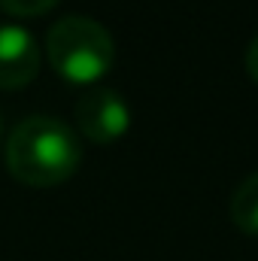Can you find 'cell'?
<instances>
[{
	"instance_id": "obj_1",
	"label": "cell",
	"mask_w": 258,
	"mask_h": 261,
	"mask_svg": "<svg viewBox=\"0 0 258 261\" xmlns=\"http://www.w3.org/2000/svg\"><path fill=\"white\" fill-rule=\"evenodd\" d=\"M82 161L73 128L52 116H31L6 137V167L21 186L52 189L67 182Z\"/></svg>"
},
{
	"instance_id": "obj_2",
	"label": "cell",
	"mask_w": 258,
	"mask_h": 261,
	"mask_svg": "<svg viewBox=\"0 0 258 261\" xmlns=\"http://www.w3.org/2000/svg\"><path fill=\"white\" fill-rule=\"evenodd\" d=\"M46 58L61 79L73 85H91L110 73L116 61V43L100 21L64 15L46 34Z\"/></svg>"
},
{
	"instance_id": "obj_3",
	"label": "cell",
	"mask_w": 258,
	"mask_h": 261,
	"mask_svg": "<svg viewBox=\"0 0 258 261\" xmlns=\"http://www.w3.org/2000/svg\"><path fill=\"white\" fill-rule=\"evenodd\" d=\"M76 128L91 143H116L131 128L128 100L113 88H88L76 100Z\"/></svg>"
},
{
	"instance_id": "obj_4",
	"label": "cell",
	"mask_w": 258,
	"mask_h": 261,
	"mask_svg": "<svg viewBox=\"0 0 258 261\" xmlns=\"http://www.w3.org/2000/svg\"><path fill=\"white\" fill-rule=\"evenodd\" d=\"M43 52L37 40L18 24H0V88L18 91L40 73Z\"/></svg>"
},
{
	"instance_id": "obj_5",
	"label": "cell",
	"mask_w": 258,
	"mask_h": 261,
	"mask_svg": "<svg viewBox=\"0 0 258 261\" xmlns=\"http://www.w3.org/2000/svg\"><path fill=\"white\" fill-rule=\"evenodd\" d=\"M228 213L237 231L258 237V173H249L246 179H240V186L231 195Z\"/></svg>"
},
{
	"instance_id": "obj_6",
	"label": "cell",
	"mask_w": 258,
	"mask_h": 261,
	"mask_svg": "<svg viewBox=\"0 0 258 261\" xmlns=\"http://www.w3.org/2000/svg\"><path fill=\"white\" fill-rule=\"evenodd\" d=\"M61 0H0V6L15 15V18H37V15H46L49 9H55Z\"/></svg>"
},
{
	"instance_id": "obj_7",
	"label": "cell",
	"mask_w": 258,
	"mask_h": 261,
	"mask_svg": "<svg viewBox=\"0 0 258 261\" xmlns=\"http://www.w3.org/2000/svg\"><path fill=\"white\" fill-rule=\"evenodd\" d=\"M243 67H246V73L258 82V34L249 40V46H246V52H243Z\"/></svg>"
},
{
	"instance_id": "obj_8",
	"label": "cell",
	"mask_w": 258,
	"mask_h": 261,
	"mask_svg": "<svg viewBox=\"0 0 258 261\" xmlns=\"http://www.w3.org/2000/svg\"><path fill=\"white\" fill-rule=\"evenodd\" d=\"M0 137H3V116H0Z\"/></svg>"
}]
</instances>
